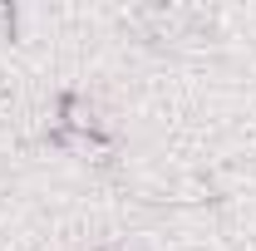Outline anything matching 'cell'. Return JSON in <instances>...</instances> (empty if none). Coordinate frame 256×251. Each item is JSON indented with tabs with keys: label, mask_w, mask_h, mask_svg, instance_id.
<instances>
[{
	"label": "cell",
	"mask_w": 256,
	"mask_h": 251,
	"mask_svg": "<svg viewBox=\"0 0 256 251\" xmlns=\"http://www.w3.org/2000/svg\"><path fill=\"white\" fill-rule=\"evenodd\" d=\"M0 25H5V30L15 25V10H10V5H0Z\"/></svg>",
	"instance_id": "1"
},
{
	"label": "cell",
	"mask_w": 256,
	"mask_h": 251,
	"mask_svg": "<svg viewBox=\"0 0 256 251\" xmlns=\"http://www.w3.org/2000/svg\"><path fill=\"white\" fill-rule=\"evenodd\" d=\"M104 251H138V246H124V242H114V246H104Z\"/></svg>",
	"instance_id": "2"
}]
</instances>
